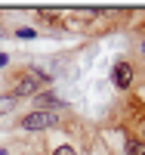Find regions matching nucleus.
Returning a JSON list of instances; mask_svg holds the SVG:
<instances>
[{
    "label": "nucleus",
    "instance_id": "f257e3e1",
    "mask_svg": "<svg viewBox=\"0 0 145 155\" xmlns=\"http://www.w3.org/2000/svg\"><path fill=\"white\" fill-rule=\"evenodd\" d=\"M56 124V115L52 112H31V115H25L22 118V130H46V127Z\"/></svg>",
    "mask_w": 145,
    "mask_h": 155
},
{
    "label": "nucleus",
    "instance_id": "f03ea898",
    "mask_svg": "<svg viewBox=\"0 0 145 155\" xmlns=\"http://www.w3.org/2000/svg\"><path fill=\"white\" fill-rule=\"evenodd\" d=\"M43 81H46V74H40V71H31L28 78H22V81H19V87H16V93H12V96H31V93H37V90H40L43 87Z\"/></svg>",
    "mask_w": 145,
    "mask_h": 155
},
{
    "label": "nucleus",
    "instance_id": "7ed1b4c3",
    "mask_svg": "<svg viewBox=\"0 0 145 155\" xmlns=\"http://www.w3.org/2000/svg\"><path fill=\"white\" fill-rule=\"evenodd\" d=\"M111 81H114L117 90H127L130 87V81H133V68H130V62H117L114 71H111Z\"/></svg>",
    "mask_w": 145,
    "mask_h": 155
},
{
    "label": "nucleus",
    "instance_id": "20e7f679",
    "mask_svg": "<svg viewBox=\"0 0 145 155\" xmlns=\"http://www.w3.org/2000/svg\"><path fill=\"white\" fill-rule=\"evenodd\" d=\"M37 106H40V112H52V109H62L65 102L59 96H49V93H40L37 96Z\"/></svg>",
    "mask_w": 145,
    "mask_h": 155
},
{
    "label": "nucleus",
    "instance_id": "39448f33",
    "mask_svg": "<svg viewBox=\"0 0 145 155\" xmlns=\"http://www.w3.org/2000/svg\"><path fill=\"white\" fill-rule=\"evenodd\" d=\"M127 155H145V143L142 140H130L127 143Z\"/></svg>",
    "mask_w": 145,
    "mask_h": 155
},
{
    "label": "nucleus",
    "instance_id": "423d86ee",
    "mask_svg": "<svg viewBox=\"0 0 145 155\" xmlns=\"http://www.w3.org/2000/svg\"><path fill=\"white\" fill-rule=\"evenodd\" d=\"M12 109H16V96H0V115H6V112H12Z\"/></svg>",
    "mask_w": 145,
    "mask_h": 155
},
{
    "label": "nucleus",
    "instance_id": "0eeeda50",
    "mask_svg": "<svg viewBox=\"0 0 145 155\" xmlns=\"http://www.w3.org/2000/svg\"><path fill=\"white\" fill-rule=\"evenodd\" d=\"M52 155H77V152H74V146H59Z\"/></svg>",
    "mask_w": 145,
    "mask_h": 155
},
{
    "label": "nucleus",
    "instance_id": "6e6552de",
    "mask_svg": "<svg viewBox=\"0 0 145 155\" xmlns=\"http://www.w3.org/2000/svg\"><path fill=\"white\" fill-rule=\"evenodd\" d=\"M16 34H19V37H34V31H31V28H19Z\"/></svg>",
    "mask_w": 145,
    "mask_h": 155
},
{
    "label": "nucleus",
    "instance_id": "1a4fd4ad",
    "mask_svg": "<svg viewBox=\"0 0 145 155\" xmlns=\"http://www.w3.org/2000/svg\"><path fill=\"white\" fill-rule=\"evenodd\" d=\"M6 62H9V56H3V53H0V68H3V65H6Z\"/></svg>",
    "mask_w": 145,
    "mask_h": 155
},
{
    "label": "nucleus",
    "instance_id": "9d476101",
    "mask_svg": "<svg viewBox=\"0 0 145 155\" xmlns=\"http://www.w3.org/2000/svg\"><path fill=\"white\" fill-rule=\"evenodd\" d=\"M0 155H6V149H0Z\"/></svg>",
    "mask_w": 145,
    "mask_h": 155
},
{
    "label": "nucleus",
    "instance_id": "9b49d317",
    "mask_svg": "<svg viewBox=\"0 0 145 155\" xmlns=\"http://www.w3.org/2000/svg\"><path fill=\"white\" fill-rule=\"evenodd\" d=\"M142 53H145V41H142Z\"/></svg>",
    "mask_w": 145,
    "mask_h": 155
}]
</instances>
